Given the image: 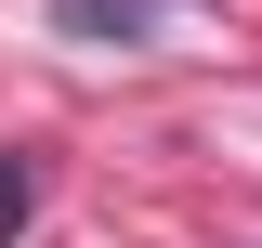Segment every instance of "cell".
<instances>
[{
	"mask_svg": "<svg viewBox=\"0 0 262 248\" xmlns=\"http://www.w3.org/2000/svg\"><path fill=\"white\" fill-rule=\"evenodd\" d=\"M27 209H39V170H27V157H0V248L27 235Z\"/></svg>",
	"mask_w": 262,
	"mask_h": 248,
	"instance_id": "obj_2",
	"label": "cell"
},
{
	"mask_svg": "<svg viewBox=\"0 0 262 248\" xmlns=\"http://www.w3.org/2000/svg\"><path fill=\"white\" fill-rule=\"evenodd\" d=\"M53 13L79 39H144V27H158V0H53Z\"/></svg>",
	"mask_w": 262,
	"mask_h": 248,
	"instance_id": "obj_1",
	"label": "cell"
}]
</instances>
